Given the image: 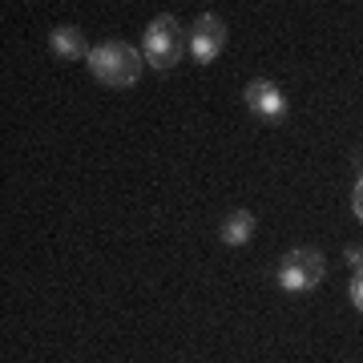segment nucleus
Listing matches in <instances>:
<instances>
[{
	"label": "nucleus",
	"mask_w": 363,
	"mask_h": 363,
	"mask_svg": "<svg viewBox=\"0 0 363 363\" xmlns=\"http://www.w3.org/2000/svg\"><path fill=\"white\" fill-rule=\"evenodd\" d=\"M347 262L355 267V271H363V250L359 247H347Z\"/></svg>",
	"instance_id": "nucleus-10"
},
{
	"label": "nucleus",
	"mask_w": 363,
	"mask_h": 363,
	"mask_svg": "<svg viewBox=\"0 0 363 363\" xmlns=\"http://www.w3.org/2000/svg\"><path fill=\"white\" fill-rule=\"evenodd\" d=\"M142 69H145V57L133 45H125V40H101L89 52V73L101 85H109V89H130V85H138Z\"/></svg>",
	"instance_id": "nucleus-1"
},
{
	"label": "nucleus",
	"mask_w": 363,
	"mask_h": 363,
	"mask_svg": "<svg viewBox=\"0 0 363 363\" xmlns=\"http://www.w3.org/2000/svg\"><path fill=\"white\" fill-rule=\"evenodd\" d=\"M49 49L61 57V61H89V45H85V33L81 28H73V25H61V28H52V37H49Z\"/></svg>",
	"instance_id": "nucleus-6"
},
{
	"label": "nucleus",
	"mask_w": 363,
	"mask_h": 363,
	"mask_svg": "<svg viewBox=\"0 0 363 363\" xmlns=\"http://www.w3.org/2000/svg\"><path fill=\"white\" fill-rule=\"evenodd\" d=\"M351 307H355V311L363 315V271H355V279H351Z\"/></svg>",
	"instance_id": "nucleus-8"
},
{
	"label": "nucleus",
	"mask_w": 363,
	"mask_h": 363,
	"mask_svg": "<svg viewBox=\"0 0 363 363\" xmlns=\"http://www.w3.org/2000/svg\"><path fill=\"white\" fill-rule=\"evenodd\" d=\"M274 279H279V286L291 291V295H307V291H315V286L327 279V259L315 247H295L279 259Z\"/></svg>",
	"instance_id": "nucleus-3"
},
{
	"label": "nucleus",
	"mask_w": 363,
	"mask_h": 363,
	"mask_svg": "<svg viewBox=\"0 0 363 363\" xmlns=\"http://www.w3.org/2000/svg\"><path fill=\"white\" fill-rule=\"evenodd\" d=\"M255 214L250 210H230L226 214V222H222V230H218V238L226 242V247H247L250 242V234H255Z\"/></svg>",
	"instance_id": "nucleus-7"
},
{
	"label": "nucleus",
	"mask_w": 363,
	"mask_h": 363,
	"mask_svg": "<svg viewBox=\"0 0 363 363\" xmlns=\"http://www.w3.org/2000/svg\"><path fill=\"white\" fill-rule=\"evenodd\" d=\"M351 210H355V218L363 222V178L355 182V190H351Z\"/></svg>",
	"instance_id": "nucleus-9"
},
{
	"label": "nucleus",
	"mask_w": 363,
	"mask_h": 363,
	"mask_svg": "<svg viewBox=\"0 0 363 363\" xmlns=\"http://www.w3.org/2000/svg\"><path fill=\"white\" fill-rule=\"evenodd\" d=\"M222 45H226V21L218 13H202L190 28V57L198 65H210L222 52Z\"/></svg>",
	"instance_id": "nucleus-4"
},
{
	"label": "nucleus",
	"mask_w": 363,
	"mask_h": 363,
	"mask_svg": "<svg viewBox=\"0 0 363 363\" xmlns=\"http://www.w3.org/2000/svg\"><path fill=\"white\" fill-rule=\"evenodd\" d=\"M186 49H190V37H186V28H182L178 16H154V21H150L145 40H142V57H145L150 69L169 73V69L186 57Z\"/></svg>",
	"instance_id": "nucleus-2"
},
{
	"label": "nucleus",
	"mask_w": 363,
	"mask_h": 363,
	"mask_svg": "<svg viewBox=\"0 0 363 363\" xmlns=\"http://www.w3.org/2000/svg\"><path fill=\"white\" fill-rule=\"evenodd\" d=\"M242 101H247V109L259 121H267V125H279L286 117V97H283V89L274 85V81H267V77H255L247 85V93H242Z\"/></svg>",
	"instance_id": "nucleus-5"
}]
</instances>
